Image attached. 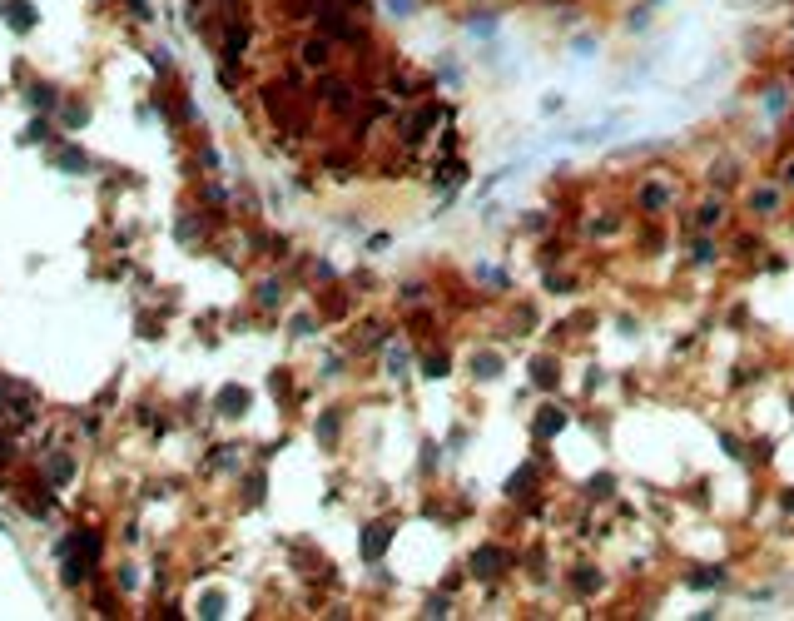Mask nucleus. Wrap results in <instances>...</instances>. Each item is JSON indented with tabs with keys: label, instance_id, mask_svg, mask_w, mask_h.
<instances>
[{
	"label": "nucleus",
	"instance_id": "1",
	"mask_svg": "<svg viewBox=\"0 0 794 621\" xmlns=\"http://www.w3.org/2000/svg\"><path fill=\"white\" fill-rule=\"evenodd\" d=\"M387 542V527H373V537H363V552H383Z\"/></svg>",
	"mask_w": 794,
	"mask_h": 621
},
{
	"label": "nucleus",
	"instance_id": "2",
	"mask_svg": "<svg viewBox=\"0 0 794 621\" xmlns=\"http://www.w3.org/2000/svg\"><path fill=\"white\" fill-rule=\"evenodd\" d=\"M491 567H501V557H496V552H481V557H477V576H491Z\"/></svg>",
	"mask_w": 794,
	"mask_h": 621
}]
</instances>
